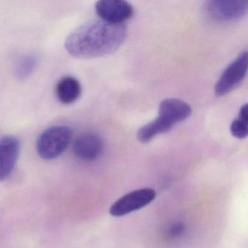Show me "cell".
I'll use <instances>...</instances> for the list:
<instances>
[{"instance_id":"cell-1","label":"cell","mask_w":248,"mask_h":248,"mask_svg":"<svg viewBox=\"0 0 248 248\" xmlns=\"http://www.w3.org/2000/svg\"><path fill=\"white\" fill-rule=\"evenodd\" d=\"M127 27L93 20L72 31L65 40L66 51L78 59L102 57L115 52L124 43Z\"/></svg>"},{"instance_id":"cell-2","label":"cell","mask_w":248,"mask_h":248,"mask_svg":"<svg viewBox=\"0 0 248 248\" xmlns=\"http://www.w3.org/2000/svg\"><path fill=\"white\" fill-rule=\"evenodd\" d=\"M191 112V107L185 101L178 98H166L159 104L157 117L139 129L138 139L141 143H148L158 135L169 131L186 120Z\"/></svg>"},{"instance_id":"cell-3","label":"cell","mask_w":248,"mask_h":248,"mask_svg":"<svg viewBox=\"0 0 248 248\" xmlns=\"http://www.w3.org/2000/svg\"><path fill=\"white\" fill-rule=\"evenodd\" d=\"M73 130L67 125H54L46 129L37 139V151L46 160L56 159L69 148Z\"/></svg>"},{"instance_id":"cell-4","label":"cell","mask_w":248,"mask_h":248,"mask_svg":"<svg viewBox=\"0 0 248 248\" xmlns=\"http://www.w3.org/2000/svg\"><path fill=\"white\" fill-rule=\"evenodd\" d=\"M248 51H243L220 75L215 86V93L223 96L232 92L244 80L248 72Z\"/></svg>"},{"instance_id":"cell-5","label":"cell","mask_w":248,"mask_h":248,"mask_svg":"<svg viewBox=\"0 0 248 248\" xmlns=\"http://www.w3.org/2000/svg\"><path fill=\"white\" fill-rule=\"evenodd\" d=\"M154 188H143L127 193L111 205L110 214L114 217H123L140 210L151 204L156 198Z\"/></svg>"},{"instance_id":"cell-6","label":"cell","mask_w":248,"mask_h":248,"mask_svg":"<svg viewBox=\"0 0 248 248\" xmlns=\"http://www.w3.org/2000/svg\"><path fill=\"white\" fill-rule=\"evenodd\" d=\"M206 12L216 21H232L242 18L248 12L247 0H213L207 2Z\"/></svg>"},{"instance_id":"cell-7","label":"cell","mask_w":248,"mask_h":248,"mask_svg":"<svg viewBox=\"0 0 248 248\" xmlns=\"http://www.w3.org/2000/svg\"><path fill=\"white\" fill-rule=\"evenodd\" d=\"M95 8L101 20L112 24H124L134 14L131 4L123 0H100Z\"/></svg>"},{"instance_id":"cell-8","label":"cell","mask_w":248,"mask_h":248,"mask_svg":"<svg viewBox=\"0 0 248 248\" xmlns=\"http://www.w3.org/2000/svg\"><path fill=\"white\" fill-rule=\"evenodd\" d=\"M102 139L96 133H85L78 136L74 143V153L82 160H96L104 152Z\"/></svg>"},{"instance_id":"cell-9","label":"cell","mask_w":248,"mask_h":248,"mask_svg":"<svg viewBox=\"0 0 248 248\" xmlns=\"http://www.w3.org/2000/svg\"><path fill=\"white\" fill-rule=\"evenodd\" d=\"M20 142L15 136H8L0 139V181L12 173L18 161Z\"/></svg>"},{"instance_id":"cell-10","label":"cell","mask_w":248,"mask_h":248,"mask_svg":"<svg viewBox=\"0 0 248 248\" xmlns=\"http://www.w3.org/2000/svg\"><path fill=\"white\" fill-rule=\"evenodd\" d=\"M56 95L63 104H72L80 97L82 86L80 82L73 77H64L56 85Z\"/></svg>"},{"instance_id":"cell-11","label":"cell","mask_w":248,"mask_h":248,"mask_svg":"<svg viewBox=\"0 0 248 248\" xmlns=\"http://www.w3.org/2000/svg\"><path fill=\"white\" fill-rule=\"evenodd\" d=\"M248 104L242 106L239 110L237 118L235 119L230 126V131L233 137L244 139L248 136Z\"/></svg>"},{"instance_id":"cell-12","label":"cell","mask_w":248,"mask_h":248,"mask_svg":"<svg viewBox=\"0 0 248 248\" xmlns=\"http://www.w3.org/2000/svg\"><path fill=\"white\" fill-rule=\"evenodd\" d=\"M37 65V58L27 55L19 59L16 64L15 75L18 79H24L31 75Z\"/></svg>"},{"instance_id":"cell-13","label":"cell","mask_w":248,"mask_h":248,"mask_svg":"<svg viewBox=\"0 0 248 248\" xmlns=\"http://www.w3.org/2000/svg\"><path fill=\"white\" fill-rule=\"evenodd\" d=\"M184 226L181 224H176L175 226H172L170 232L171 236H178V235L181 234L184 232Z\"/></svg>"}]
</instances>
